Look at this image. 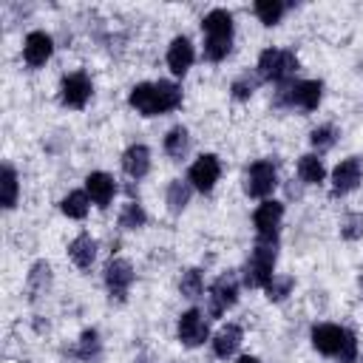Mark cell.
Segmentation results:
<instances>
[{"instance_id": "19", "label": "cell", "mask_w": 363, "mask_h": 363, "mask_svg": "<svg viewBox=\"0 0 363 363\" xmlns=\"http://www.w3.org/2000/svg\"><path fill=\"white\" fill-rule=\"evenodd\" d=\"M122 170L130 176V179H145L147 173H150V150H147V145H142V142H136V145H130L125 153H122Z\"/></svg>"}, {"instance_id": "20", "label": "cell", "mask_w": 363, "mask_h": 363, "mask_svg": "<svg viewBox=\"0 0 363 363\" xmlns=\"http://www.w3.org/2000/svg\"><path fill=\"white\" fill-rule=\"evenodd\" d=\"M68 258L74 261V267L79 269H91L96 261V241L88 233H79L71 244H68Z\"/></svg>"}, {"instance_id": "10", "label": "cell", "mask_w": 363, "mask_h": 363, "mask_svg": "<svg viewBox=\"0 0 363 363\" xmlns=\"http://www.w3.org/2000/svg\"><path fill=\"white\" fill-rule=\"evenodd\" d=\"M278 184V170L269 159H258L247 167V182H244V190L247 196L252 199H267Z\"/></svg>"}, {"instance_id": "13", "label": "cell", "mask_w": 363, "mask_h": 363, "mask_svg": "<svg viewBox=\"0 0 363 363\" xmlns=\"http://www.w3.org/2000/svg\"><path fill=\"white\" fill-rule=\"evenodd\" d=\"M130 284H133V267H130V261H125V258H111V261L105 264V286H108V295L122 303V301L128 298Z\"/></svg>"}, {"instance_id": "12", "label": "cell", "mask_w": 363, "mask_h": 363, "mask_svg": "<svg viewBox=\"0 0 363 363\" xmlns=\"http://www.w3.org/2000/svg\"><path fill=\"white\" fill-rule=\"evenodd\" d=\"M207 301H210V315L213 318H221L227 309H233L235 301H238V278H235V272L218 275L213 281V286H210Z\"/></svg>"}, {"instance_id": "6", "label": "cell", "mask_w": 363, "mask_h": 363, "mask_svg": "<svg viewBox=\"0 0 363 363\" xmlns=\"http://www.w3.org/2000/svg\"><path fill=\"white\" fill-rule=\"evenodd\" d=\"M323 99V82L320 79H301V82H289L281 85V91L275 94V105L278 108H298V111H315Z\"/></svg>"}, {"instance_id": "2", "label": "cell", "mask_w": 363, "mask_h": 363, "mask_svg": "<svg viewBox=\"0 0 363 363\" xmlns=\"http://www.w3.org/2000/svg\"><path fill=\"white\" fill-rule=\"evenodd\" d=\"M309 337L320 354L337 363H357V337L352 329L337 326V323H315Z\"/></svg>"}, {"instance_id": "30", "label": "cell", "mask_w": 363, "mask_h": 363, "mask_svg": "<svg viewBox=\"0 0 363 363\" xmlns=\"http://www.w3.org/2000/svg\"><path fill=\"white\" fill-rule=\"evenodd\" d=\"M335 142H337V128H335V125H318V128L309 133V145L318 150V156L326 153Z\"/></svg>"}, {"instance_id": "8", "label": "cell", "mask_w": 363, "mask_h": 363, "mask_svg": "<svg viewBox=\"0 0 363 363\" xmlns=\"http://www.w3.org/2000/svg\"><path fill=\"white\" fill-rule=\"evenodd\" d=\"M94 94V82L85 71H74V74H65L62 82H60V102L65 108H74V111H82L88 105Z\"/></svg>"}, {"instance_id": "9", "label": "cell", "mask_w": 363, "mask_h": 363, "mask_svg": "<svg viewBox=\"0 0 363 363\" xmlns=\"http://www.w3.org/2000/svg\"><path fill=\"white\" fill-rule=\"evenodd\" d=\"M176 337H179V343L187 346V349L201 346V343L210 337V326H207L204 312L196 309V306L187 309V312H182V315H179V323H176Z\"/></svg>"}, {"instance_id": "28", "label": "cell", "mask_w": 363, "mask_h": 363, "mask_svg": "<svg viewBox=\"0 0 363 363\" xmlns=\"http://www.w3.org/2000/svg\"><path fill=\"white\" fill-rule=\"evenodd\" d=\"M187 204H190V182L173 179L167 184V207H170V213H182Z\"/></svg>"}, {"instance_id": "5", "label": "cell", "mask_w": 363, "mask_h": 363, "mask_svg": "<svg viewBox=\"0 0 363 363\" xmlns=\"http://www.w3.org/2000/svg\"><path fill=\"white\" fill-rule=\"evenodd\" d=\"M278 244H261L255 241L250 258L244 261V269H241V278H244V286L250 289H264L272 278H275V261H278Z\"/></svg>"}, {"instance_id": "16", "label": "cell", "mask_w": 363, "mask_h": 363, "mask_svg": "<svg viewBox=\"0 0 363 363\" xmlns=\"http://www.w3.org/2000/svg\"><path fill=\"white\" fill-rule=\"evenodd\" d=\"M193 60H196V48L190 43V37H184V34L173 37L170 45H167V68H170V74L173 77H184L190 71Z\"/></svg>"}, {"instance_id": "33", "label": "cell", "mask_w": 363, "mask_h": 363, "mask_svg": "<svg viewBox=\"0 0 363 363\" xmlns=\"http://www.w3.org/2000/svg\"><path fill=\"white\" fill-rule=\"evenodd\" d=\"M340 238L346 241H357L363 238V213H349L340 224Z\"/></svg>"}, {"instance_id": "1", "label": "cell", "mask_w": 363, "mask_h": 363, "mask_svg": "<svg viewBox=\"0 0 363 363\" xmlns=\"http://www.w3.org/2000/svg\"><path fill=\"white\" fill-rule=\"evenodd\" d=\"M128 105L142 116H162L182 105V88L176 82H139L128 94Z\"/></svg>"}, {"instance_id": "22", "label": "cell", "mask_w": 363, "mask_h": 363, "mask_svg": "<svg viewBox=\"0 0 363 363\" xmlns=\"http://www.w3.org/2000/svg\"><path fill=\"white\" fill-rule=\"evenodd\" d=\"M298 176H301L303 184H320V182L326 179V167H323L320 156L303 153V156L298 159Z\"/></svg>"}, {"instance_id": "35", "label": "cell", "mask_w": 363, "mask_h": 363, "mask_svg": "<svg viewBox=\"0 0 363 363\" xmlns=\"http://www.w3.org/2000/svg\"><path fill=\"white\" fill-rule=\"evenodd\" d=\"M238 363H261V360H258V357H252V354H244Z\"/></svg>"}, {"instance_id": "15", "label": "cell", "mask_w": 363, "mask_h": 363, "mask_svg": "<svg viewBox=\"0 0 363 363\" xmlns=\"http://www.w3.org/2000/svg\"><path fill=\"white\" fill-rule=\"evenodd\" d=\"M54 54V40L45 31H31L23 43V60L28 68H43Z\"/></svg>"}, {"instance_id": "11", "label": "cell", "mask_w": 363, "mask_h": 363, "mask_svg": "<svg viewBox=\"0 0 363 363\" xmlns=\"http://www.w3.org/2000/svg\"><path fill=\"white\" fill-rule=\"evenodd\" d=\"M218 179H221V162H218L216 153H201L190 164V170H187V182L199 193H213V187H216Z\"/></svg>"}, {"instance_id": "7", "label": "cell", "mask_w": 363, "mask_h": 363, "mask_svg": "<svg viewBox=\"0 0 363 363\" xmlns=\"http://www.w3.org/2000/svg\"><path fill=\"white\" fill-rule=\"evenodd\" d=\"M281 218H284V204L275 199H264L255 213H252V227H255V238L261 244H278V233H281Z\"/></svg>"}, {"instance_id": "23", "label": "cell", "mask_w": 363, "mask_h": 363, "mask_svg": "<svg viewBox=\"0 0 363 363\" xmlns=\"http://www.w3.org/2000/svg\"><path fill=\"white\" fill-rule=\"evenodd\" d=\"M88 207H91V199H88V193L85 190H71L62 201H60V210H62V216H68V218H85L88 216Z\"/></svg>"}, {"instance_id": "26", "label": "cell", "mask_w": 363, "mask_h": 363, "mask_svg": "<svg viewBox=\"0 0 363 363\" xmlns=\"http://www.w3.org/2000/svg\"><path fill=\"white\" fill-rule=\"evenodd\" d=\"M48 284H51V267H48V261H37L28 272V295L40 298L48 289Z\"/></svg>"}, {"instance_id": "29", "label": "cell", "mask_w": 363, "mask_h": 363, "mask_svg": "<svg viewBox=\"0 0 363 363\" xmlns=\"http://www.w3.org/2000/svg\"><path fill=\"white\" fill-rule=\"evenodd\" d=\"M179 292H182V298H190V301H196L201 292H204V278H201V269H184L182 272V281H179Z\"/></svg>"}, {"instance_id": "17", "label": "cell", "mask_w": 363, "mask_h": 363, "mask_svg": "<svg viewBox=\"0 0 363 363\" xmlns=\"http://www.w3.org/2000/svg\"><path fill=\"white\" fill-rule=\"evenodd\" d=\"M85 193H88V199H91L96 207L105 210V207L113 201V196H116V182H113L111 173L94 170V173L85 176Z\"/></svg>"}, {"instance_id": "32", "label": "cell", "mask_w": 363, "mask_h": 363, "mask_svg": "<svg viewBox=\"0 0 363 363\" xmlns=\"http://www.w3.org/2000/svg\"><path fill=\"white\" fill-rule=\"evenodd\" d=\"M292 286H295V278H292V275H275V278L264 286V292H267L269 301L278 303V301H284V298L292 292Z\"/></svg>"}, {"instance_id": "4", "label": "cell", "mask_w": 363, "mask_h": 363, "mask_svg": "<svg viewBox=\"0 0 363 363\" xmlns=\"http://www.w3.org/2000/svg\"><path fill=\"white\" fill-rule=\"evenodd\" d=\"M298 57H295V51H289V48H264L261 54H258V65H255V71H258V79H264V82H275V85H289L292 79H295V74H298Z\"/></svg>"}, {"instance_id": "27", "label": "cell", "mask_w": 363, "mask_h": 363, "mask_svg": "<svg viewBox=\"0 0 363 363\" xmlns=\"http://www.w3.org/2000/svg\"><path fill=\"white\" fill-rule=\"evenodd\" d=\"M0 187H3V196H0V201H3V207H6V210H11V207L17 204V193H20V184H17V170H14L11 164H3Z\"/></svg>"}, {"instance_id": "18", "label": "cell", "mask_w": 363, "mask_h": 363, "mask_svg": "<svg viewBox=\"0 0 363 363\" xmlns=\"http://www.w3.org/2000/svg\"><path fill=\"white\" fill-rule=\"evenodd\" d=\"M241 340H244V332H241V326L238 323H227V326H221L216 335H213V354L218 357V360H230L235 352H238V346H241Z\"/></svg>"}, {"instance_id": "14", "label": "cell", "mask_w": 363, "mask_h": 363, "mask_svg": "<svg viewBox=\"0 0 363 363\" xmlns=\"http://www.w3.org/2000/svg\"><path fill=\"white\" fill-rule=\"evenodd\" d=\"M363 179V162L357 156H349L343 162H337V167L332 170V196H346L352 193Z\"/></svg>"}, {"instance_id": "24", "label": "cell", "mask_w": 363, "mask_h": 363, "mask_svg": "<svg viewBox=\"0 0 363 363\" xmlns=\"http://www.w3.org/2000/svg\"><path fill=\"white\" fill-rule=\"evenodd\" d=\"M286 3H281V0H258L255 6H252V11H255V17L264 23V26H278L281 23V17L286 14Z\"/></svg>"}, {"instance_id": "34", "label": "cell", "mask_w": 363, "mask_h": 363, "mask_svg": "<svg viewBox=\"0 0 363 363\" xmlns=\"http://www.w3.org/2000/svg\"><path fill=\"white\" fill-rule=\"evenodd\" d=\"M258 88V77H250V74H241L238 79H233L230 91H233V99H250Z\"/></svg>"}, {"instance_id": "25", "label": "cell", "mask_w": 363, "mask_h": 363, "mask_svg": "<svg viewBox=\"0 0 363 363\" xmlns=\"http://www.w3.org/2000/svg\"><path fill=\"white\" fill-rule=\"evenodd\" d=\"M147 224V213L139 201H128L122 210H119V227L122 230H142Z\"/></svg>"}, {"instance_id": "3", "label": "cell", "mask_w": 363, "mask_h": 363, "mask_svg": "<svg viewBox=\"0 0 363 363\" xmlns=\"http://www.w3.org/2000/svg\"><path fill=\"white\" fill-rule=\"evenodd\" d=\"M204 31V60L221 62L233 48V14L227 9H213L201 20Z\"/></svg>"}, {"instance_id": "21", "label": "cell", "mask_w": 363, "mask_h": 363, "mask_svg": "<svg viewBox=\"0 0 363 363\" xmlns=\"http://www.w3.org/2000/svg\"><path fill=\"white\" fill-rule=\"evenodd\" d=\"M162 147H164V153H167L173 162H182V159L187 156V150H190V133H187V128H184V125L170 128V130L164 133Z\"/></svg>"}, {"instance_id": "31", "label": "cell", "mask_w": 363, "mask_h": 363, "mask_svg": "<svg viewBox=\"0 0 363 363\" xmlns=\"http://www.w3.org/2000/svg\"><path fill=\"white\" fill-rule=\"evenodd\" d=\"M99 349H102L99 332H96L94 326L85 329V332L79 335V343H77V357H79V360H94V357L99 354Z\"/></svg>"}]
</instances>
